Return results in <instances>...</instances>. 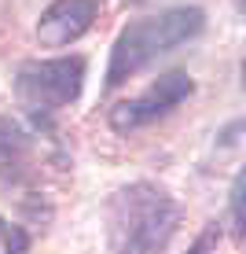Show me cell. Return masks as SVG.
Wrapping results in <instances>:
<instances>
[{
    "label": "cell",
    "mask_w": 246,
    "mask_h": 254,
    "mask_svg": "<svg viewBox=\"0 0 246 254\" xmlns=\"http://www.w3.org/2000/svg\"><path fill=\"white\" fill-rule=\"evenodd\" d=\"M184 210L162 185L133 181L107 199V243L114 254H165Z\"/></svg>",
    "instance_id": "cell-1"
},
{
    "label": "cell",
    "mask_w": 246,
    "mask_h": 254,
    "mask_svg": "<svg viewBox=\"0 0 246 254\" xmlns=\"http://www.w3.org/2000/svg\"><path fill=\"white\" fill-rule=\"evenodd\" d=\"M202 30H206V11L202 7H169V11H158V15L129 22L110 45L107 89L125 85L144 66H151L158 56L195 41Z\"/></svg>",
    "instance_id": "cell-2"
},
{
    "label": "cell",
    "mask_w": 246,
    "mask_h": 254,
    "mask_svg": "<svg viewBox=\"0 0 246 254\" xmlns=\"http://www.w3.org/2000/svg\"><path fill=\"white\" fill-rule=\"evenodd\" d=\"M85 63L81 56H59V59H26L15 66L11 89L15 100L26 115L33 118H51L55 111L70 107L85 89Z\"/></svg>",
    "instance_id": "cell-3"
},
{
    "label": "cell",
    "mask_w": 246,
    "mask_h": 254,
    "mask_svg": "<svg viewBox=\"0 0 246 254\" xmlns=\"http://www.w3.org/2000/svg\"><path fill=\"white\" fill-rule=\"evenodd\" d=\"M191 92H195L191 74H184V70H165V74H158L154 81L147 85V92L133 96V100L114 103V107L107 111V122H110L114 133L129 136V133L151 126V122H158V118L173 115Z\"/></svg>",
    "instance_id": "cell-4"
},
{
    "label": "cell",
    "mask_w": 246,
    "mask_h": 254,
    "mask_svg": "<svg viewBox=\"0 0 246 254\" xmlns=\"http://www.w3.org/2000/svg\"><path fill=\"white\" fill-rule=\"evenodd\" d=\"M99 0H51L37 19V41L45 48H66L92 30Z\"/></svg>",
    "instance_id": "cell-5"
},
{
    "label": "cell",
    "mask_w": 246,
    "mask_h": 254,
    "mask_svg": "<svg viewBox=\"0 0 246 254\" xmlns=\"http://www.w3.org/2000/svg\"><path fill=\"white\" fill-rule=\"evenodd\" d=\"M33 159V133L15 118H0V177L22 181Z\"/></svg>",
    "instance_id": "cell-6"
},
{
    "label": "cell",
    "mask_w": 246,
    "mask_h": 254,
    "mask_svg": "<svg viewBox=\"0 0 246 254\" xmlns=\"http://www.w3.org/2000/svg\"><path fill=\"white\" fill-rule=\"evenodd\" d=\"M228 214H232V240L243 243V236H246V217H243V170L235 173L232 191H228Z\"/></svg>",
    "instance_id": "cell-7"
},
{
    "label": "cell",
    "mask_w": 246,
    "mask_h": 254,
    "mask_svg": "<svg viewBox=\"0 0 246 254\" xmlns=\"http://www.w3.org/2000/svg\"><path fill=\"white\" fill-rule=\"evenodd\" d=\"M0 232H4V254H26V251H30V236H26V229L0 221Z\"/></svg>",
    "instance_id": "cell-8"
},
{
    "label": "cell",
    "mask_w": 246,
    "mask_h": 254,
    "mask_svg": "<svg viewBox=\"0 0 246 254\" xmlns=\"http://www.w3.org/2000/svg\"><path fill=\"white\" fill-rule=\"evenodd\" d=\"M217 240H221V225H209L206 232L195 240V247H191L188 254H213V247H217Z\"/></svg>",
    "instance_id": "cell-9"
},
{
    "label": "cell",
    "mask_w": 246,
    "mask_h": 254,
    "mask_svg": "<svg viewBox=\"0 0 246 254\" xmlns=\"http://www.w3.org/2000/svg\"><path fill=\"white\" fill-rule=\"evenodd\" d=\"M239 129H243V122H232V126H228L224 133H221V144H235V140H239V136H235Z\"/></svg>",
    "instance_id": "cell-10"
}]
</instances>
